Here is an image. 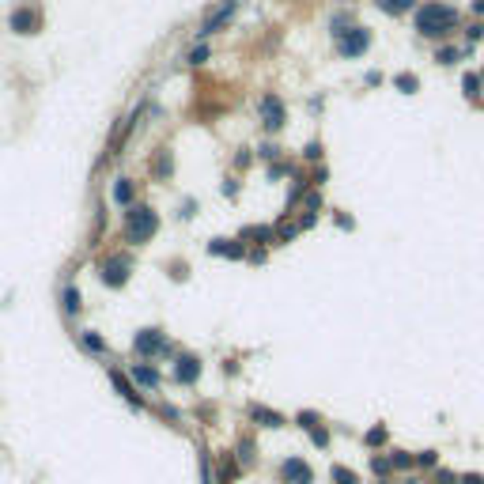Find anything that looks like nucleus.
Returning a JSON list of instances; mask_svg holds the SVG:
<instances>
[{
  "label": "nucleus",
  "mask_w": 484,
  "mask_h": 484,
  "mask_svg": "<svg viewBox=\"0 0 484 484\" xmlns=\"http://www.w3.org/2000/svg\"><path fill=\"white\" fill-rule=\"evenodd\" d=\"M484 38V23H480V19H477V23H469L466 27V46L473 50V46H477V42Z\"/></svg>",
  "instance_id": "2f4dec72"
},
{
  "label": "nucleus",
  "mask_w": 484,
  "mask_h": 484,
  "mask_svg": "<svg viewBox=\"0 0 484 484\" xmlns=\"http://www.w3.org/2000/svg\"><path fill=\"white\" fill-rule=\"evenodd\" d=\"M371 473H375L379 480H386L390 473H393V461H390V454H371Z\"/></svg>",
  "instance_id": "b1692460"
},
{
  "label": "nucleus",
  "mask_w": 484,
  "mask_h": 484,
  "mask_svg": "<svg viewBox=\"0 0 484 484\" xmlns=\"http://www.w3.org/2000/svg\"><path fill=\"white\" fill-rule=\"evenodd\" d=\"M375 8H379L382 16L398 19V16H409L413 8H420V0H375Z\"/></svg>",
  "instance_id": "a211bd4d"
},
{
  "label": "nucleus",
  "mask_w": 484,
  "mask_h": 484,
  "mask_svg": "<svg viewBox=\"0 0 484 484\" xmlns=\"http://www.w3.org/2000/svg\"><path fill=\"white\" fill-rule=\"evenodd\" d=\"M61 311H64V318H76L83 311V295H80V288L76 284H64V292H61Z\"/></svg>",
  "instance_id": "dca6fc26"
},
{
  "label": "nucleus",
  "mask_w": 484,
  "mask_h": 484,
  "mask_svg": "<svg viewBox=\"0 0 484 484\" xmlns=\"http://www.w3.org/2000/svg\"><path fill=\"white\" fill-rule=\"evenodd\" d=\"M80 345H83V352H91V356H103V359L110 356V345L95 333V329H83V333H80Z\"/></svg>",
  "instance_id": "6ab92c4d"
},
{
  "label": "nucleus",
  "mask_w": 484,
  "mask_h": 484,
  "mask_svg": "<svg viewBox=\"0 0 484 484\" xmlns=\"http://www.w3.org/2000/svg\"><path fill=\"white\" fill-rule=\"evenodd\" d=\"M110 197H114V204H121V208H133L137 204V182L133 178H117L114 190H110Z\"/></svg>",
  "instance_id": "2eb2a0df"
},
{
  "label": "nucleus",
  "mask_w": 484,
  "mask_h": 484,
  "mask_svg": "<svg viewBox=\"0 0 484 484\" xmlns=\"http://www.w3.org/2000/svg\"><path fill=\"white\" fill-rule=\"evenodd\" d=\"M295 424L311 432V427H318V424H322V416H318V413H311V409H299V413H295Z\"/></svg>",
  "instance_id": "7c9ffc66"
},
{
  "label": "nucleus",
  "mask_w": 484,
  "mask_h": 484,
  "mask_svg": "<svg viewBox=\"0 0 484 484\" xmlns=\"http://www.w3.org/2000/svg\"><path fill=\"white\" fill-rule=\"evenodd\" d=\"M238 4L242 0H219V4L212 8V12H208L204 19H201V27H197V42H208V38H216L219 30H224L231 19L238 16Z\"/></svg>",
  "instance_id": "0eeeda50"
},
{
  "label": "nucleus",
  "mask_w": 484,
  "mask_h": 484,
  "mask_svg": "<svg viewBox=\"0 0 484 484\" xmlns=\"http://www.w3.org/2000/svg\"><path fill=\"white\" fill-rule=\"evenodd\" d=\"M208 254L212 258H231V261H246V242L242 238H212L208 242Z\"/></svg>",
  "instance_id": "f8f14e48"
},
{
  "label": "nucleus",
  "mask_w": 484,
  "mask_h": 484,
  "mask_svg": "<svg viewBox=\"0 0 484 484\" xmlns=\"http://www.w3.org/2000/svg\"><path fill=\"white\" fill-rule=\"evenodd\" d=\"M363 83H367V87H379V83H382V72H375V69H371L367 76H363Z\"/></svg>",
  "instance_id": "58836bf2"
},
{
  "label": "nucleus",
  "mask_w": 484,
  "mask_h": 484,
  "mask_svg": "<svg viewBox=\"0 0 484 484\" xmlns=\"http://www.w3.org/2000/svg\"><path fill=\"white\" fill-rule=\"evenodd\" d=\"M250 420L261 424V427H284V424H288V416L269 409V405H250Z\"/></svg>",
  "instance_id": "4468645a"
},
{
  "label": "nucleus",
  "mask_w": 484,
  "mask_h": 484,
  "mask_svg": "<svg viewBox=\"0 0 484 484\" xmlns=\"http://www.w3.org/2000/svg\"><path fill=\"white\" fill-rule=\"evenodd\" d=\"M333 42H337V57H345V61H359L363 53L371 50V30H367V27H359V23H352L348 30L333 35Z\"/></svg>",
  "instance_id": "423d86ee"
},
{
  "label": "nucleus",
  "mask_w": 484,
  "mask_h": 484,
  "mask_svg": "<svg viewBox=\"0 0 484 484\" xmlns=\"http://www.w3.org/2000/svg\"><path fill=\"white\" fill-rule=\"evenodd\" d=\"M159 235V212L151 204H133L125 208V242L129 246H148Z\"/></svg>",
  "instance_id": "f03ea898"
},
{
  "label": "nucleus",
  "mask_w": 484,
  "mask_h": 484,
  "mask_svg": "<svg viewBox=\"0 0 484 484\" xmlns=\"http://www.w3.org/2000/svg\"><path fill=\"white\" fill-rule=\"evenodd\" d=\"M258 159L277 163V159H280V148H277V144H261V148H258Z\"/></svg>",
  "instance_id": "f704fd0d"
},
{
  "label": "nucleus",
  "mask_w": 484,
  "mask_h": 484,
  "mask_svg": "<svg viewBox=\"0 0 484 484\" xmlns=\"http://www.w3.org/2000/svg\"><path fill=\"white\" fill-rule=\"evenodd\" d=\"M390 461H393V473L416 469V454H409V450H390Z\"/></svg>",
  "instance_id": "5701e85b"
},
{
  "label": "nucleus",
  "mask_w": 484,
  "mask_h": 484,
  "mask_svg": "<svg viewBox=\"0 0 484 484\" xmlns=\"http://www.w3.org/2000/svg\"><path fill=\"white\" fill-rule=\"evenodd\" d=\"M235 458L242 461V469H246L250 461L258 458V454H254V439H250V435H246V439H238V446H235Z\"/></svg>",
  "instance_id": "bb28decb"
},
{
  "label": "nucleus",
  "mask_w": 484,
  "mask_h": 484,
  "mask_svg": "<svg viewBox=\"0 0 484 484\" xmlns=\"http://www.w3.org/2000/svg\"><path fill=\"white\" fill-rule=\"evenodd\" d=\"M416 469H439V450H420V454H416Z\"/></svg>",
  "instance_id": "c756f323"
},
{
  "label": "nucleus",
  "mask_w": 484,
  "mask_h": 484,
  "mask_svg": "<svg viewBox=\"0 0 484 484\" xmlns=\"http://www.w3.org/2000/svg\"><path fill=\"white\" fill-rule=\"evenodd\" d=\"M133 352L140 359H171V356H178L171 345V337L163 333L159 325H144V329H137L133 333Z\"/></svg>",
  "instance_id": "7ed1b4c3"
},
{
  "label": "nucleus",
  "mask_w": 484,
  "mask_h": 484,
  "mask_svg": "<svg viewBox=\"0 0 484 484\" xmlns=\"http://www.w3.org/2000/svg\"><path fill=\"white\" fill-rule=\"evenodd\" d=\"M461 477H454L450 469H435V477H432V484H458Z\"/></svg>",
  "instance_id": "c9c22d12"
},
{
  "label": "nucleus",
  "mask_w": 484,
  "mask_h": 484,
  "mask_svg": "<svg viewBox=\"0 0 484 484\" xmlns=\"http://www.w3.org/2000/svg\"><path fill=\"white\" fill-rule=\"evenodd\" d=\"M98 280L106 284V288H125L129 277H133V254L129 250H110V254L98 258Z\"/></svg>",
  "instance_id": "20e7f679"
},
{
  "label": "nucleus",
  "mask_w": 484,
  "mask_h": 484,
  "mask_svg": "<svg viewBox=\"0 0 484 484\" xmlns=\"http://www.w3.org/2000/svg\"><path fill=\"white\" fill-rule=\"evenodd\" d=\"M329 480H333V484H359V477H356L352 469H345V466H333V469H329Z\"/></svg>",
  "instance_id": "c85d7f7f"
},
{
  "label": "nucleus",
  "mask_w": 484,
  "mask_h": 484,
  "mask_svg": "<svg viewBox=\"0 0 484 484\" xmlns=\"http://www.w3.org/2000/svg\"><path fill=\"white\" fill-rule=\"evenodd\" d=\"M106 379L114 382V390L121 393V401H125V405H133V409H148L144 393H140V386H137L133 379H129V371H121V367H106Z\"/></svg>",
  "instance_id": "1a4fd4ad"
},
{
  "label": "nucleus",
  "mask_w": 484,
  "mask_h": 484,
  "mask_svg": "<svg viewBox=\"0 0 484 484\" xmlns=\"http://www.w3.org/2000/svg\"><path fill=\"white\" fill-rule=\"evenodd\" d=\"M469 53H473L469 46H446V42H443V46H435V61L450 69V64H461V61L469 57Z\"/></svg>",
  "instance_id": "f3484780"
},
{
  "label": "nucleus",
  "mask_w": 484,
  "mask_h": 484,
  "mask_svg": "<svg viewBox=\"0 0 484 484\" xmlns=\"http://www.w3.org/2000/svg\"><path fill=\"white\" fill-rule=\"evenodd\" d=\"M258 121L261 129H265L269 137H277L284 125H288V106H284V98L277 91H265L258 98Z\"/></svg>",
  "instance_id": "39448f33"
},
{
  "label": "nucleus",
  "mask_w": 484,
  "mask_h": 484,
  "mask_svg": "<svg viewBox=\"0 0 484 484\" xmlns=\"http://www.w3.org/2000/svg\"><path fill=\"white\" fill-rule=\"evenodd\" d=\"M42 23H46V16H42V8L35 4V0H27V4H16L12 16H8V30H12V35H23V38L38 35Z\"/></svg>",
  "instance_id": "6e6552de"
},
{
  "label": "nucleus",
  "mask_w": 484,
  "mask_h": 484,
  "mask_svg": "<svg viewBox=\"0 0 484 484\" xmlns=\"http://www.w3.org/2000/svg\"><path fill=\"white\" fill-rule=\"evenodd\" d=\"M311 443H314V446H322V450L329 446V427H325V424L311 427Z\"/></svg>",
  "instance_id": "473e14b6"
},
{
  "label": "nucleus",
  "mask_w": 484,
  "mask_h": 484,
  "mask_svg": "<svg viewBox=\"0 0 484 484\" xmlns=\"http://www.w3.org/2000/svg\"><path fill=\"white\" fill-rule=\"evenodd\" d=\"M386 439H390V432H386V427H382V424H375V427H367V435H363V443H367L371 450H375V446H386Z\"/></svg>",
  "instance_id": "cd10ccee"
},
{
  "label": "nucleus",
  "mask_w": 484,
  "mask_h": 484,
  "mask_svg": "<svg viewBox=\"0 0 484 484\" xmlns=\"http://www.w3.org/2000/svg\"><path fill=\"white\" fill-rule=\"evenodd\" d=\"M208 53H212V46H208V42H193V50L185 53V64H193V69H197V64L208 61Z\"/></svg>",
  "instance_id": "393cba45"
},
{
  "label": "nucleus",
  "mask_w": 484,
  "mask_h": 484,
  "mask_svg": "<svg viewBox=\"0 0 484 484\" xmlns=\"http://www.w3.org/2000/svg\"><path fill=\"white\" fill-rule=\"evenodd\" d=\"M235 167H250V151H238V156H235Z\"/></svg>",
  "instance_id": "a19ab883"
},
{
  "label": "nucleus",
  "mask_w": 484,
  "mask_h": 484,
  "mask_svg": "<svg viewBox=\"0 0 484 484\" xmlns=\"http://www.w3.org/2000/svg\"><path fill=\"white\" fill-rule=\"evenodd\" d=\"M280 480L284 484H314V469L303 458H284L280 461Z\"/></svg>",
  "instance_id": "9b49d317"
},
{
  "label": "nucleus",
  "mask_w": 484,
  "mask_h": 484,
  "mask_svg": "<svg viewBox=\"0 0 484 484\" xmlns=\"http://www.w3.org/2000/svg\"><path fill=\"white\" fill-rule=\"evenodd\" d=\"M171 375H174L178 386H197V379H201V356H193V352H178Z\"/></svg>",
  "instance_id": "9d476101"
},
{
  "label": "nucleus",
  "mask_w": 484,
  "mask_h": 484,
  "mask_svg": "<svg viewBox=\"0 0 484 484\" xmlns=\"http://www.w3.org/2000/svg\"><path fill=\"white\" fill-rule=\"evenodd\" d=\"M197 466H201V484H219L216 480V466L208 458V450H197Z\"/></svg>",
  "instance_id": "4be33fe9"
},
{
  "label": "nucleus",
  "mask_w": 484,
  "mask_h": 484,
  "mask_svg": "<svg viewBox=\"0 0 484 484\" xmlns=\"http://www.w3.org/2000/svg\"><path fill=\"white\" fill-rule=\"evenodd\" d=\"M473 12H477V16H484V0H473Z\"/></svg>",
  "instance_id": "79ce46f5"
},
{
  "label": "nucleus",
  "mask_w": 484,
  "mask_h": 484,
  "mask_svg": "<svg viewBox=\"0 0 484 484\" xmlns=\"http://www.w3.org/2000/svg\"><path fill=\"white\" fill-rule=\"evenodd\" d=\"M303 159L306 163H318V159H322V144H314V140H311V144L303 148Z\"/></svg>",
  "instance_id": "e433bc0d"
},
{
  "label": "nucleus",
  "mask_w": 484,
  "mask_h": 484,
  "mask_svg": "<svg viewBox=\"0 0 484 484\" xmlns=\"http://www.w3.org/2000/svg\"><path fill=\"white\" fill-rule=\"evenodd\" d=\"M413 27H416V35H420V38L443 42V38H450L461 27V12L454 4H446V0H427V4L416 8Z\"/></svg>",
  "instance_id": "f257e3e1"
},
{
  "label": "nucleus",
  "mask_w": 484,
  "mask_h": 484,
  "mask_svg": "<svg viewBox=\"0 0 484 484\" xmlns=\"http://www.w3.org/2000/svg\"><path fill=\"white\" fill-rule=\"evenodd\" d=\"M151 174H156L159 182H163V178H171V174H174V156H171L167 148H159V151H156V159H151Z\"/></svg>",
  "instance_id": "aec40b11"
},
{
  "label": "nucleus",
  "mask_w": 484,
  "mask_h": 484,
  "mask_svg": "<svg viewBox=\"0 0 484 484\" xmlns=\"http://www.w3.org/2000/svg\"><path fill=\"white\" fill-rule=\"evenodd\" d=\"M129 379H133L140 390H159V386H163V375L151 367L148 359H144V363H133V367H129Z\"/></svg>",
  "instance_id": "ddd939ff"
},
{
  "label": "nucleus",
  "mask_w": 484,
  "mask_h": 484,
  "mask_svg": "<svg viewBox=\"0 0 484 484\" xmlns=\"http://www.w3.org/2000/svg\"><path fill=\"white\" fill-rule=\"evenodd\" d=\"M458 484H484V477H480V473H466V477H461Z\"/></svg>",
  "instance_id": "ea45409f"
},
{
  "label": "nucleus",
  "mask_w": 484,
  "mask_h": 484,
  "mask_svg": "<svg viewBox=\"0 0 484 484\" xmlns=\"http://www.w3.org/2000/svg\"><path fill=\"white\" fill-rule=\"evenodd\" d=\"M480 87H484V80L477 72H466L461 76V91H466V98H480Z\"/></svg>",
  "instance_id": "a878e982"
},
{
  "label": "nucleus",
  "mask_w": 484,
  "mask_h": 484,
  "mask_svg": "<svg viewBox=\"0 0 484 484\" xmlns=\"http://www.w3.org/2000/svg\"><path fill=\"white\" fill-rule=\"evenodd\" d=\"M393 87H398L401 95H416V91H420V76H413V72H398V76H393Z\"/></svg>",
  "instance_id": "412c9836"
},
{
  "label": "nucleus",
  "mask_w": 484,
  "mask_h": 484,
  "mask_svg": "<svg viewBox=\"0 0 484 484\" xmlns=\"http://www.w3.org/2000/svg\"><path fill=\"white\" fill-rule=\"evenodd\" d=\"M280 174H292V163L284 159V163H272L269 167V178H280Z\"/></svg>",
  "instance_id": "4c0bfd02"
},
{
  "label": "nucleus",
  "mask_w": 484,
  "mask_h": 484,
  "mask_svg": "<svg viewBox=\"0 0 484 484\" xmlns=\"http://www.w3.org/2000/svg\"><path fill=\"white\" fill-rule=\"evenodd\" d=\"M345 27H352V16L348 12H337L333 19H329V30H333V35H340Z\"/></svg>",
  "instance_id": "72a5a7b5"
},
{
  "label": "nucleus",
  "mask_w": 484,
  "mask_h": 484,
  "mask_svg": "<svg viewBox=\"0 0 484 484\" xmlns=\"http://www.w3.org/2000/svg\"><path fill=\"white\" fill-rule=\"evenodd\" d=\"M375 484H390V480H375Z\"/></svg>",
  "instance_id": "37998d69"
}]
</instances>
